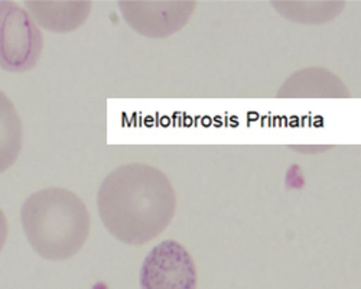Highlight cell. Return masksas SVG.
Here are the masks:
<instances>
[{
  "label": "cell",
  "mask_w": 361,
  "mask_h": 289,
  "mask_svg": "<svg viewBox=\"0 0 361 289\" xmlns=\"http://www.w3.org/2000/svg\"><path fill=\"white\" fill-rule=\"evenodd\" d=\"M97 209L109 233L129 246L161 236L176 213V194L166 173L147 164H128L104 178Z\"/></svg>",
  "instance_id": "6da1fadb"
},
{
  "label": "cell",
  "mask_w": 361,
  "mask_h": 289,
  "mask_svg": "<svg viewBox=\"0 0 361 289\" xmlns=\"http://www.w3.org/2000/svg\"><path fill=\"white\" fill-rule=\"evenodd\" d=\"M20 221L35 253L52 262L74 257L92 230L85 202L63 187H48L27 197Z\"/></svg>",
  "instance_id": "7a4b0ae2"
},
{
  "label": "cell",
  "mask_w": 361,
  "mask_h": 289,
  "mask_svg": "<svg viewBox=\"0 0 361 289\" xmlns=\"http://www.w3.org/2000/svg\"><path fill=\"white\" fill-rule=\"evenodd\" d=\"M44 35L32 16L15 2H0V68L26 73L37 67Z\"/></svg>",
  "instance_id": "3957f363"
},
{
  "label": "cell",
  "mask_w": 361,
  "mask_h": 289,
  "mask_svg": "<svg viewBox=\"0 0 361 289\" xmlns=\"http://www.w3.org/2000/svg\"><path fill=\"white\" fill-rule=\"evenodd\" d=\"M142 289H197L198 273L190 252L176 240L157 245L140 268Z\"/></svg>",
  "instance_id": "277c9868"
},
{
  "label": "cell",
  "mask_w": 361,
  "mask_h": 289,
  "mask_svg": "<svg viewBox=\"0 0 361 289\" xmlns=\"http://www.w3.org/2000/svg\"><path fill=\"white\" fill-rule=\"evenodd\" d=\"M126 23L137 34L164 39L180 29L191 20L197 8L195 2H120Z\"/></svg>",
  "instance_id": "5b68a950"
},
{
  "label": "cell",
  "mask_w": 361,
  "mask_h": 289,
  "mask_svg": "<svg viewBox=\"0 0 361 289\" xmlns=\"http://www.w3.org/2000/svg\"><path fill=\"white\" fill-rule=\"evenodd\" d=\"M281 99H345V84L325 68H305L293 73L281 87Z\"/></svg>",
  "instance_id": "8992f818"
},
{
  "label": "cell",
  "mask_w": 361,
  "mask_h": 289,
  "mask_svg": "<svg viewBox=\"0 0 361 289\" xmlns=\"http://www.w3.org/2000/svg\"><path fill=\"white\" fill-rule=\"evenodd\" d=\"M25 8L38 26L47 31L73 32L85 23L92 12V2H26Z\"/></svg>",
  "instance_id": "52a82bcc"
},
{
  "label": "cell",
  "mask_w": 361,
  "mask_h": 289,
  "mask_svg": "<svg viewBox=\"0 0 361 289\" xmlns=\"http://www.w3.org/2000/svg\"><path fill=\"white\" fill-rule=\"evenodd\" d=\"M23 147V125L12 100L0 90V173L15 165Z\"/></svg>",
  "instance_id": "ba28073f"
},
{
  "label": "cell",
  "mask_w": 361,
  "mask_h": 289,
  "mask_svg": "<svg viewBox=\"0 0 361 289\" xmlns=\"http://www.w3.org/2000/svg\"><path fill=\"white\" fill-rule=\"evenodd\" d=\"M279 15L304 25H322L337 18L344 2H272Z\"/></svg>",
  "instance_id": "9c48e42d"
},
{
  "label": "cell",
  "mask_w": 361,
  "mask_h": 289,
  "mask_svg": "<svg viewBox=\"0 0 361 289\" xmlns=\"http://www.w3.org/2000/svg\"><path fill=\"white\" fill-rule=\"evenodd\" d=\"M8 231H9L8 219H6L5 213H4V210L0 209V252L4 250V247H5V245H6Z\"/></svg>",
  "instance_id": "30bf717a"
}]
</instances>
